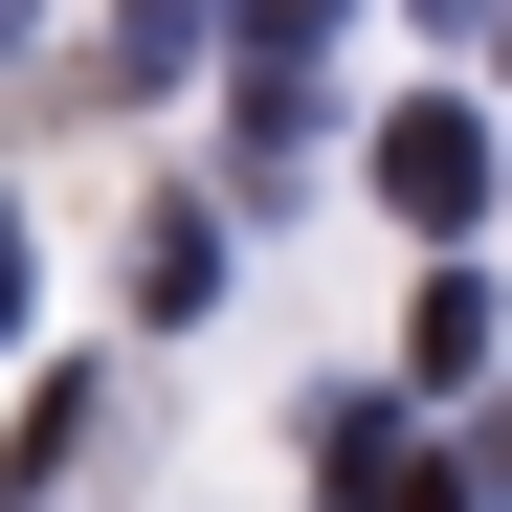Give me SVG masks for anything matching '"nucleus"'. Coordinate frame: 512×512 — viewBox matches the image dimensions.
<instances>
[{"label": "nucleus", "instance_id": "8", "mask_svg": "<svg viewBox=\"0 0 512 512\" xmlns=\"http://www.w3.org/2000/svg\"><path fill=\"white\" fill-rule=\"evenodd\" d=\"M23 23H45V0H0V45H23Z\"/></svg>", "mask_w": 512, "mask_h": 512}, {"label": "nucleus", "instance_id": "5", "mask_svg": "<svg viewBox=\"0 0 512 512\" xmlns=\"http://www.w3.org/2000/svg\"><path fill=\"white\" fill-rule=\"evenodd\" d=\"M179 45H201V0H112V67H90V90L134 112V90H156V67H179Z\"/></svg>", "mask_w": 512, "mask_h": 512}, {"label": "nucleus", "instance_id": "3", "mask_svg": "<svg viewBox=\"0 0 512 512\" xmlns=\"http://www.w3.org/2000/svg\"><path fill=\"white\" fill-rule=\"evenodd\" d=\"M134 312H156V334H201V312H223V223H201V201H156V223H134Z\"/></svg>", "mask_w": 512, "mask_h": 512}, {"label": "nucleus", "instance_id": "4", "mask_svg": "<svg viewBox=\"0 0 512 512\" xmlns=\"http://www.w3.org/2000/svg\"><path fill=\"white\" fill-rule=\"evenodd\" d=\"M90 446H112V379H90V357H67V379H23V490H67Z\"/></svg>", "mask_w": 512, "mask_h": 512}, {"label": "nucleus", "instance_id": "1", "mask_svg": "<svg viewBox=\"0 0 512 512\" xmlns=\"http://www.w3.org/2000/svg\"><path fill=\"white\" fill-rule=\"evenodd\" d=\"M379 201H401L423 245H468V223H490V112H468V90H423V112H379Z\"/></svg>", "mask_w": 512, "mask_h": 512}, {"label": "nucleus", "instance_id": "11", "mask_svg": "<svg viewBox=\"0 0 512 512\" xmlns=\"http://www.w3.org/2000/svg\"><path fill=\"white\" fill-rule=\"evenodd\" d=\"M490 23H512V0H490Z\"/></svg>", "mask_w": 512, "mask_h": 512}, {"label": "nucleus", "instance_id": "2", "mask_svg": "<svg viewBox=\"0 0 512 512\" xmlns=\"http://www.w3.org/2000/svg\"><path fill=\"white\" fill-rule=\"evenodd\" d=\"M312 134H334V90H312V45H245V112H223V179H245V201H290V179H312Z\"/></svg>", "mask_w": 512, "mask_h": 512}, {"label": "nucleus", "instance_id": "7", "mask_svg": "<svg viewBox=\"0 0 512 512\" xmlns=\"http://www.w3.org/2000/svg\"><path fill=\"white\" fill-rule=\"evenodd\" d=\"M0 334H23V245H0Z\"/></svg>", "mask_w": 512, "mask_h": 512}, {"label": "nucleus", "instance_id": "9", "mask_svg": "<svg viewBox=\"0 0 512 512\" xmlns=\"http://www.w3.org/2000/svg\"><path fill=\"white\" fill-rule=\"evenodd\" d=\"M423 23H490V0H423Z\"/></svg>", "mask_w": 512, "mask_h": 512}, {"label": "nucleus", "instance_id": "6", "mask_svg": "<svg viewBox=\"0 0 512 512\" xmlns=\"http://www.w3.org/2000/svg\"><path fill=\"white\" fill-rule=\"evenodd\" d=\"M312 23H334V0H245V45H312Z\"/></svg>", "mask_w": 512, "mask_h": 512}, {"label": "nucleus", "instance_id": "10", "mask_svg": "<svg viewBox=\"0 0 512 512\" xmlns=\"http://www.w3.org/2000/svg\"><path fill=\"white\" fill-rule=\"evenodd\" d=\"M0 512H23V490H0Z\"/></svg>", "mask_w": 512, "mask_h": 512}]
</instances>
